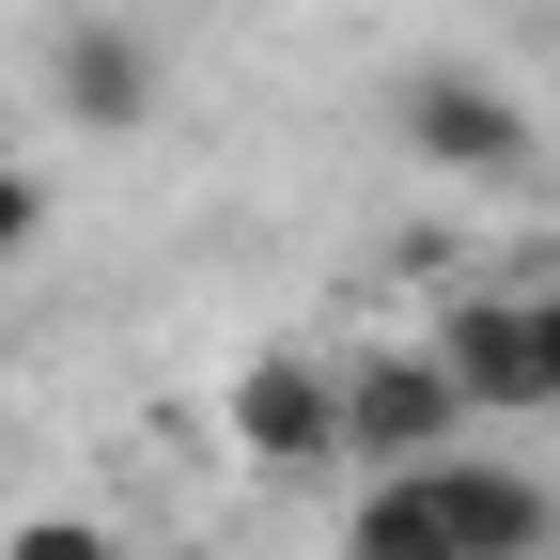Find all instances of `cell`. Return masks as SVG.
<instances>
[{"label": "cell", "instance_id": "cell-6", "mask_svg": "<svg viewBox=\"0 0 560 560\" xmlns=\"http://www.w3.org/2000/svg\"><path fill=\"white\" fill-rule=\"evenodd\" d=\"M436 359H452L467 420H545V374H529V296H452V312H436Z\"/></svg>", "mask_w": 560, "mask_h": 560}, {"label": "cell", "instance_id": "cell-9", "mask_svg": "<svg viewBox=\"0 0 560 560\" xmlns=\"http://www.w3.org/2000/svg\"><path fill=\"white\" fill-rule=\"evenodd\" d=\"M529 374H545V420H560V280H529Z\"/></svg>", "mask_w": 560, "mask_h": 560}, {"label": "cell", "instance_id": "cell-10", "mask_svg": "<svg viewBox=\"0 0 560 560\" xmlns=\"http://www.w3.org/2000/svg\"><path fill=\"white\" fill-rule=\"evenodd\" d=\"M545 560H560V545H545Z\"/></svg>", "mask_w": 560, "mask_h": 560}, {"label": "cell", "instance_id": "cell-8", "mask_svg": "<svg viewBox=\"0 0 560 560\" xmlns=\"http://www.w3.org/2000/svg\"><path fill=\"white\" fill-rule=\"evenodd\" d=\"M0 560H125V545H109V529H94V514H32V529H16V545H0Z\"/></svg>", "mask_w": 560, "mask_h": 560}, {"label": "cell", "instance_id": "cell-3", "mask_svg": "<svg viewBox=\"0 0 560 560\" xmlns=\"http://www.w3.org/2000/svg\"><path fill=\"white\" fill-rule=\"evenodd\" d=\"M436 452H467V389H452L436 342H389V359L342 374V467L405 482V467H436Z\"/></svg>", "mask_w": 560, "mask_h": 560}, {"label": "cell", "instance_id": "cell-7", "mask_svg": "<svg viewBox=\"0 0 560 560\" xmlns=\"http://www.w3.org/2000/svg\"><path fill=\"white\" fill-rule=\"evenodd\" d=\"M32 249H47V172H32V156H0V280H16Z\"/></svg>", "mask_w": 560, "mask_h": 560}, {"label": "cell", "instance_id": "cell-4", "mask_svg": "<svg viewBox=\"0 0 560 560\" xmlns=\"http://www.w3.org/2000/svg\"><path fill=\"white\" fill-rule=\"evenodd\" d=\"M219 436L249 467H342V374L296 359V342H265V359L234 374V405H219Z\"/></svg>", "mask_w": 560, "mask_h": 560}, {"label": "cell", "instance_id": "cell-2", "mask_svg": "<svg viewBox=\"0 0 560 560\" xmlns=\"http://www.w3.org/2000/svg\"><path fill=\"white\" fill-rule=\"evenodd\" d=\"M389 125H405L420 172H467V187H529V172H545V125H529L499 79H467V62H420V79L389 94Z\"/></svg>", "mask_w": 560, "mask_h": 560}, {"label": "cell", "instance_id": "cell-5", "mask_svg": "<svg viewBox=\"0 0 560 560\" xmlns=\"http://www.w3.org/2000/svg\"><path fill=\"white\" fill-rule=\"evenodd\" d=\"M47 94H62V125H94V140H140L172 109V47H140L125 16H79L47 47Z\"/></svg>", "mask_w": 560, "mask_h": 560}, {"label": "cell", "instance_id": "cell-1", "mask_svg": "<svg viewBox=\"0 0 560 560\" xmlns=\"http://www.w3.org/2000/svg\"><path fill=\"white\" fill-rule=\"evenodd\" d=\"M560 545V499L499 452H436L405 482H359L342 514V560H545Z\"/></svg>", "mask_w": 560, "mask_h": 560}]
</instances>
